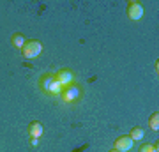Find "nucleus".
<instances>
[{
	"label": "nucleus",
	"instance_id": "39448f33",
	"mask_svg": "<svg viewBox=\"0 0 159 152\" xmlns=\"http://www.w3.org/2000/svg\"><path fill=\"white\" fill-rule=\"evenodd\" d=\"M133 143H134V140H133L129 135H122V136H119V138L115 140V150L127 152V150L133 149Z\"/></svg>",
	"mask_w": 159,
	"mask_h": 152
},
{
	"label": "nucleus",
	"instance_id": "ddd939ff",
	"mask_svg": "<svg viewBox=\"0 0 159 152\" xmlns=\"http://www.w3.org/2000/svg\"><path fill=\"white\" fill-rule=\"evenodd\" d=\"M110 152H119V150H115V149H111V150H110Z\"/></svg>",
	"mask_w": 159,
	"mask_h": 152
},
{
	"label": "nucleus",
	"instance_id": "423d86ee",
	"mask_svg": "<svg viewBox=\"0 0 159 152\" xmlns=\"http://www.w3.org/2000/svg\"><path fill=\"white\" fill-rule=\"evenodd\" d=\"M55 81V74L53 73H46V74H43L41 76V80H39V87H41V90L43 92H50V87H51V83Z\"/></svg>",
	"mask_w": 159,
	"mask_h": 152
},
{
	"label": "nucleus",
	"instance_id": "20e7f679",
	"mask_svg": "<svg viewBox=\"0 0 159 152\" xmlns=\"http://www.w3.org/2000/svg\"><path fill=\"white\" fill-rule=\"evenodd\" d=\"M143 6L140 2H129L127 4V16L133 20V21H138V20H142L143 18Z\"/></svg>",
	"mask_w": 159,
	"mask_h": 152
},
{
	"label": "nucleus",
	"instance_id": "7ed1b4c3",
	"mask_svg": "<svg viewBox=\"0 0 159 152\" xmlns=\"http://www.w3.org/2000/svg\"><path fill=\"white\" fill-rule=\"evenodd\" d=\"M55 78L58 80V83L62 87H69V85L76 83V74L71 71V69H58L55 73Z\"/></svg>",
	"mask_w": 159,
	"mask_h": 152
},
{
	"label": "nucleus",
	"instance_id": "6e6552de",
	"mask_svg": "<svg viewBox=\"0 0 159 152\" xmlns=\"http://www.w3.org/2000/svg\"><path fill=\"white\" fill-rule=\"evenodd\" d=\"M11 43H12V46H14V48H18V50H21L23 46H25V43H27V39H25V35H23V34L16 32V34H12Z\"/></svg>",
	"mask_w": 159,
	"mask_h": 152
},
{
	"label": "nucleus",
	"instance_id": "9d476101",
	"mask_svg": "<svg viewBox=\"0 0 159 152\" xmlns=\"http://www.w3.org/2000/svg\"><path fill=\"white\" fill-rule=\"evenodd\" d=\"M129 136L133 138V140H142L143 136H145V131L142 129V127H133L129 133Z\"/></svg>",
	"mask_w": 159,
	"mask_h": 152
},
{
	"label": "nucleus",
	"instance_id": "9b49d317",
	"mask_svg": "<svg viewBox=\"0 0 159 152\" xmlns=\"http://www.w3.org/2000/svg\"><path fill=\"white\" fill-rule=\"evenodd\" d=\"M157 150H159L157 143H156V145H150V143H143V145L140 147V152H157Z\"/></svg>",
	"mask_w": 159,
	"mask_h": 152
},
{
	"label": "nucleus",
	"instance_id": "f03ea898",
	"mask_svg": "<svg viewBox=\"0 0 159 152\" xmlns=\"http://www.w3.org/2000/svg\"><path fill=\"white\" fill-rule=\"evenodd\" d=\"M21 53L25 58H35V57H39L43 53V44H41L39 41L35 39H30L25 43V46L21 48Z\"/></svg>",
	"mask_w": 159,
	"mask_h": 152
},
{
	"label": "nucleus",
	"instance_id": "f257e3e1",
	"mask_svg": "<svg viewBox=\"0 0 159 152\" xmlns=\"http://www.w3.org/2000/svg\"><path fill=\"white\" fill-rule=\"evenodd\" d=\"M62 101L66 104H76V103L81 99V89H80L78 83H73L69 87H64V92L60 94Z\"/></svg>",
	"mask_w": 159,
	"mask_h": 152
},
{
	"label": "nucleus",
	"instance_id": "1a4fd4ad",
	"mask_svg": "<svg viewBox=\"0 0 159 152\" xmlns=\"http://www.w3.org/2000/svg\"><path fill=\"white\" fill-rule=\"evenodd\" d=\"M148 126H150V129H154V131L159 129V112H156V113L150 115V118H148Z\"/></svg>",
	"mask_w": 159,
	"mask_h": 152
},
{
	"label": "nucleus",
	"instance_id": "f8f14e48",
	"mask_svg": "<svg viewBox=\"0 0 159 152\" xmlns=\"http://www.w3.org/2000/svg\"><path fill=\"white\" fill-rule=\"evenodd\" d=\"M30 143H32V147H35L37 143H39V138H32V141H30Z\"/></svg>",
	"mask_w": 159,
	"mask_h": 152
},
{
	"label": "nucleus",
	"instance_id": "0eeeda50",
	"mask_svg": "<svg viewBox=\"0 0 159 152\" xmlns=\"http://www.w3.org/2000/svg\"><path fill=\"white\" fill-rule=\"evenodd\" d=\"M43 133H44V127H43V124H41L39 120H34V122L29 126V135L32 136V138H41Z\"/></svg>",
	"mask_w": 159,
	"mask_h": 152
}]
</instances>
